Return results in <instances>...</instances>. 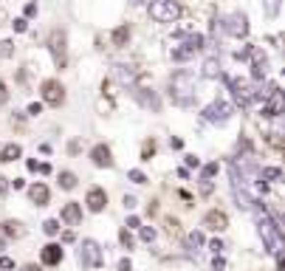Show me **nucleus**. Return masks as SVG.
<instances>
[{
    "mask_svg": "<svg viewBox=\"0 0 285 271\" xmlns=\"http://www.w3.org/2000/svg\"><path fill=\"white\" fill-rule=\"evenodd\" d=\"M170 96H172V102L181 105V108H189L195 102V77L189 71H178V74L170 79Z\"/></svg>",
    "mask_w": 285,
    "mask_h": 271,
    "instance_id": "nucleus-1",
    "label": "nucleus"
},
{
    "mask_svg": "<svg viewBox=\"0 0 285 271\" xmlns=\"http://www.w3.org/2000/svg\"><path fill=\"white\" fill-rule=\"evenodd\" d=\"M257 226H260V237H262V243H265V248L280 260L283 257V232H280V226L274 223L268 215H262Z\"/></svg>",
    "mask_w": 285,
    "mask_h": 271,
    "instance_id": "nucleus-2",
    "label": "nucleus"
},
{
    "mask_svg": "<svg viewBox=\"0 0 285 271\" xmlns=\"http://www.w3.org/2000/svg\"><path fill=\"white\" fill-rule=\"evenodd\" d=\"M150 17L155 23H172L181 17V3L175 0H153L150 3Z\"/></svg>",
    "mask_w": 285,
    "mask_h": 271,
    "instance_id": "nucleus-3",
    "label": "nucleus"
},
{
    "mask_svg": "<svg viewBox=\"0 0 285 271\" xmlns=\"http://www.w3.org/2000/svg\"><path fill=\"white\" fill-rule=\"evenodd\" d=\"M48 51L54 56L57 68L68 65V37H65L62 28H54V31H51V37H48Z\"/></svg>",
    "mask_w": 285,
    "mask_h": 271,
    "instance_id": "nucleus-4",
    "label": "nucleus"
},
{
    "mask_svg": "<svg viewBox=\"0 0 285 271\" xmlns=\"http://www.w3.org/2000/svg\"><path fill=\"white\" fill-rule=\"evenodd\" d=\"M77 257H79V263L85 266V269H99V266L104 263V251L99 248L96 240H82Z\"/></svg>",
    "mask_w": 285,
    "mask_h": 271,
    "instance_id": "nucleus-5",
    "label": "nucleus"
},
{
    "mask_svg": "<svg viewBox=\"0 0 285 271\" xmlns=\"http://www.w3.org/2000/svg\"><path fill=\"white\" fill-rule=\"evenodd\" d=\"M201 48H204V37H201V34H192V37H189V40H186L181 48H172L170 56L181 62V59H189V56H195V51H201Z\"/></svg>",
    "mask_w": 285,
    "mask_h": 271,
    "instance_id": "nucleus-6",
    "label": "nucleus"
},
{
    "mask_svg": "<svg viewBox=\"0 0 285 271\" xmlns=\"http://www.w3.org/2000/svg\"><path fill=\"white\" fill-rule=\"evenodd\" d=\"M43 99L48 105H54V108H59L65 102V88L59 85V79H46L43 82Z\"/></svg>",
    "mask_w": 285,
    "mask_h": 271,
    "instance_id": "nucleus-7",
    "label": "nucleus"
},
{
    "mask_svg": "<svg viewBox=\"0 0 285 271\" xmlns=\"http://www.w3.org/2000/svg\"><path fill=\"white\" fill-rule=\"evenodd\" d=\"M232 37H246L249 34V20H246V14H240V11H234V14H229L226 17V26H223Z\"/></svg>",
    "mask_w": 285,
    "mask_h": 271,
    "instance_id": "nucleus-8",
    "label": "nucleus"
},
{
    "mask_svg": "<svg viewBox=\"0 0 285 271\" xmlns=\"http://www.w3.org/2000/svg\"><path fill=\"white\" fill-rule=\"evenodd\" d=\"M204 116L209 119V122H220V124H223L229 116H232V105H229V102H212V105L204 110Z\"/></svg>",
    "mask_w": 285,
    "mask_h": 271,
    "instance_id": "nucleus-9",
    "label": "nucleus"
},
{
    "mask_svg": "<svg viewBox=\"0 0 285 271\" xmlns=\"http://www.w3.org/2000/svg\"><path fill=\"white\" fill-rule=\"evenodd\" d=\"M280 110H283V96H280V88L277 85H271L268 88V102L262 105V116H280Z\"/></svg>",
    "mask_w": 285,
    "mask_h": 271,
    "instance_id": "nucleus-10",
    "label": "nucleus"
},
{
    "mask_svg": "<svg viewBox=\"0 0 285 271\" xmlns=\"http://www.w3.org/2000/svg\"><path fill=\"white\" fill-rule=\"evenodd\" d=\"M88 209H91V212H102L104 206H107V192L102 190V187H91V190H88Z\"/></svg>",
    "mask_w": 285,
    "mask_h": 271,
    "instance_id": "nucleus-11",
    "label": "nucleus"
},
{
    "mask_svg": "<svg viewBox=\"0 0 285 271\" xmlns=\"http://www.w3.org/2000/svg\"><path fill=\"white\" fill-rule=\"evenodd\" d=\"M232 90H234V99H237L240 108H249L251 102L257 99V93H254L249 85H243V82H232Z\"/></svg>",
    "mask_w": 285,
    "mask_h": 271,
    "instance_id": "nucleus-12",
    "label": "nucleus"
},
{
    "mask_svg": "<svg viewBox=\"0 0 285 271\" xmlns=\"http://www.w3.org/2000/svg\"><path fill=\"white\" fill-rule=\"evenodd\" d=\"M204 226H206V229H212V232H223V229L229 226V217L220 212V209H212V212H206Z\"/></svg>",
    "mask_w": 285,
    "mask_h": 271,
    "instance_id": "nucleus-13",
    "label": "nucleus"
},
{
    "mask_svg": "<svg viewBox=\"0 0 285 271\" xmlns=\"http://www.w3.org/2000/svg\"><path fill=\"white\" fill-rule=\"evenodd\" d=\"M91 161L96 167H113V156H110V147L107 144H96L91 150Z\"/></svg>",
    "mask_w": 285,
    "mask_h": 271,
    "instance_id": "nucleus-14",
    "label": "nucleus"
},
{
    "mask_svg": "<svg viewBox=\"0 0 285 271\" xmlns=\"http://www.w3.org/2000/svg\"><path fill=\"white\" fill-rule=\"evenodd\" d=\"M59 217H62V223H68V226H77L82 220V206L79 203H65V206H62V215H59Z\"/></svg>",
    "mask_w": 285,
    "mask_h": 271,
    "instance_id": "nucleus-15",
    "label": "nucleus"
},
{
    "mask_svg": "<svg viewBox=\"0 0 285 271\" xmlns=\"http://www.w3.org/2000/svg\"><path fill=\"white\" fill-rule=\"evenodd\" d=\"M43 263H46V266H59V263H62V248H59L57 243H48V246L43 248Z\"/></svg>",
    "mask_w": 285,
    "mask_h": 271,
    "instance_id": "nucleus-16",
    "label": "nucleus"
},
{
    "mask_svg": "<svg viewBox=\"0 0 285 271\" xmlns=\"http://www.w3.org/2000/svg\"><path fill=\"white\" fill-rule=\"evenodd\" d=\"M28 195H31V201H34L37 206H46L48 198H51V195H48V187H46V184H34V187L28 190Z\"/></svg>",
    "mask_w": 285,
    "mask_h": 271,
    "instance_id": "nucleus-17",
    "label": "nucleus"
},
{
    "mask_svg": "<svg viewBox=\"0 0 285 271\" xmlns=\"http://www.w3.org/2000/svg\"><path fill=\"white\" fill-rule=\"evenodd\" d=\"M113 45L116 48H125L127 45V40H130V26H119V28H113Z\"/></svg>",
    "mask_w": 285,
    "mask_h": 271,
    "instance_id": "nucleus-18",
    "label": "nucleus"
},
{
    "mask_svg": "<svg viewBox=\"0 0 285 271\" xmlns=\"http://www.w3.org/2000/svg\"><path fill=\"white\" fill-rule=\"evenodd\" d=\"M20 156H23L20 144H6V147H3V153H0V161H3V164H9V161H17Z\"/></svg>",
    "mask_w": 285,
    "mask_h": 271,
    "instance_id": "nucleus-19",
    "label": "nucleus"
},
{
    "mask_svg": "<svg viewBox=\"0 0 285 271\" xmlns=\"http://www.w3.org/2000/svg\"><path fill=\"white\" fill-rule=\"evenodd\" d=\"M254 54V65H251V77L254 79H262L265 77V68H268V62H265V56H260L257 51H251Z\"/></svg>",
    "mask_w": 285,
    "mask_h": 271,
    "instance_id": "nucleus-20",
    "label": "nucleus"
},
{
    "mask_svg": "<svg viewBox=\"0 0 285 271\" xmlns=\"http://www.w3.org/2000/svg\"><path fill=\"white\" fill-rule=\"evenodd\" d=\"M204 77L206 79H215V77H220V62H217L215 56H209L204 62Z\"/></svg>",
    "mask_w": 285,
    "mask_h": 271,
    "instance_id": "nucleus-21",
    "label": "nucleus"
},
{
    "mask_svg": "<svg viewBox=\"0 0 285 271\" xmlns=\"http://www.w3.org/2000/svg\"><path fill=\"white\" fill-rule=\"evenodd\" d=\"M280 6H283V0H262L265 17H277V14H280Z\"/></svg>",
    "mask_w": 285,
    "mask_h": 271,
    "instance_id": "nucleus-22",
    "label": "nucleus"
},
{
    "mask_svg": "<svg viewBox=\"0 0 285 271\" xmlns=\"http://www.w3.org/2000/svg\"><path fill=\"white\" fill-rule=\"evenodd\" d=\"M116 77L122 79L125 85H133V79H136V74H133V71H130L127 65H116Z\"/></svg>",
    "mask_w": 285,
    "mask_h": 271,
    "instance_id": "nucleus-23",
    "label": "nucleus"
},
{
    "mask_svg": "<svg viewBox=\"0 0 285 271\" xmlns=\"http://www.w3.org/2000/svg\"><path fill=\"white\" fill-rule=\"evenodd\" d=\"M59 187H62V190H74V187H77V175L68 172V169H65V172H59Z\"/></svg>",
    "mask_w": 285,
    "mask_h": 271,
    "instance_id": "nucleus-24",
    "label": "nucleus"
},
{
    "mask_svg": "<svg viewBox=\"0 0 285 271\" xmlns=\"http://www.w3.org/2000/svg\"><path fill=\"white\" fill-rule=\"evenodd\" d=\"M3 235L20 237V235H23V229H20V223H14V220H6V223H3Z\"/></svg>",
    "mask_w": 285,
    "mask_h": 271,
    "instance_id": "nucleus-25",
    "label": "nucleus"
},
{
    "mask_svg": "<svg viewBox=\"0 0 285 271\" xmlns=\"http://www.w3.org/2000/svg\"><path fill=\"white\" fill-rule=\"evenodd\" d=\"M12 54H14V43H12V40H0V56L9 59Z\"/></svg>",
    "mask_w": 285,
    "mask_h": 271,
    "instance_id": "nucleus-26",
    "label": "nucleus"
},
{
    "mask_svg": "<svg viewBox=\"0 0 285 271\" xmlns=\"http://www.w3.org/2000/svg\"><path fill=\"white\" fill-rule=\"evenodd\" d=\"M153 156H155V141L150 138V141H144V150H141V161H150Z\"/></svg>",
    "mask_w": 285,
    "mask_h": 271,
    "instance_id": "nucleus-27",
    "label": "nucleus"
},
{
    "mask_svg": "<svg viewBox=\"0 0 285 271\" xmlns=\"http://www.w3.org/2000/svg\"><path fill=\"white\" fill-rule=\"evenodd\" d=\"M280 175H283V172H280V169H277V167H265V169H262V178L274 181V184L280 181Z\"/></svg>",
    "mask_w": 285,
    "mask_h": 271,
    "instance_id": "nucleus-28",
    "label": "nucleus"
},
{
    "mask_svg": "<svg viewBox=\"0 0 285 271\" xmlns=\"http://www.w3.org/2000/svg\"><path fill=\"white\" fill-rule=\"evenodd\" d=\"M186 246H189V248H195V246H204V235H201V232H192V235L186 237Z\"/></svg>",
    "mask_w": 285,
    "mask_h": 271,
    "instance_id": "nucleus-29",
    "label": "nucleus"
},
{
    "mask_svg": "<svg viewBox=\"0 0 285 271\" xmlns=\"http://www.w3.org/2000/svg\"><path fill=\"white\" fill-rule=\"evenodd\" d=\"M43 229H46V235H57V232H59V220H54V217H51V220H46V223H43Z\"/></svg>",
    "mask_w": 285,
    "mask_h": 271,
    "instance_id": "nucleus-30",
    "label": "nucleus"
},
{
    "mask_svg": "<svg viewBox=\"0 0 285 271\" xmlns=\"http://www.w3.org/2000/svg\"><path fill=\"white\" fill-rule=\"evenodd\" d=\"M217 169H220V167H217V161H212V164H206V167H204V181H209L212 175H217Z\"/></svg>",
    "mask_w": 285,
    "mask_h": 271,
    "instance_id": "nucleus-31",
    "label": "nucleus"
},
{
    "mask_svg": "<svg viewBox=\"0 0 285 271\" xmlns=\"http://www.w3.org/2000/svg\"><path fill=\"white\" fill-rule=\"evenodd\" d=\"M119 240H122V246H125V248L133 246V235H130L127 229H122V232H119Z\"/></svg>",
    "mask_w": 285,
    "mask_h": 271,
    "instance_id": "nucleus-32",
    "label": "nucleus"
},
{
    "mask_svg": "<svg viewBox=\"0 0 285 271\" xmlns=\"http://www.w3.org/2000/svg\"><path fill=\"white\" fill-rule=\"evenodd\" d=\"M130 181H133V184H144V181H147V175H144L141 169H133V172H130Z\"/></svg>",
    "mask_w": 285,
    "mask_h": 271,
    "instance_id": "nucleus-33",
    "label": "nucleus"
},
{
    "mask_svg": "<svg viewBox=\"0 0 285 271\" xmlns=\"http://www.w3.org/2000/svg\"><path fill=\"white\" fill-rule=\"evenodd\" d=\"M178 220H172V217H167V232H170V235H178V232H181V229H178Z\"/></svg>",
    "mask_w": 285,
    "mask_h": 271,
    "instance_id": "nucleus-34",
    "label": "nucleus"
},
{
    "mask_svg": "<svg viewBox=\"0 0 285 271\" xmlns=\"http://www.w3.org/2000/svg\"><path fill=\"white\" fill-rule=\"evenodd\" d=\"M40 113H43V105L40 102H31L28 105V116H40Z\"/></svg>",
    "mask_w": 285,
    "mask_h": 271,
    "instance_id": "nucleus-35",
    "label": "nucleus"
},
{
    "mask_svg": "<svg viewBox=\"0 0 285 271\" xmlns=\"http://www.w3.org/2000/svg\"><path fill=\"white\" fill-rule=\"evenodd\" d=\"M141 240L153 243V240H155V232H153V229H141Z\"/></svg>",
    "mask_w": 285,
    "mask_h": 271,
    "instance_id": "nucleus-36",
    "label": "nucleus"
},
{
    "mask_svg": "<svg viewBox=\"0 0 285 271\" xmlns=\"http://www.w3.org/2000/svg\"><path fill=\"white\" fill-rule=\"evenodd\" d=\"M0 269H14V260L12 257H0Z\"/></svg>",
    "mask_w": 285,
    "mask_h": 271,
    "instance_id": "nucleus-37",
    "label": "nucleus"
},
{
    "mask_svg": "<svg viewBox=\"0 0 285 271\" xmlns=\"http://www.w3.org/2000/svg\"><path fill=\"white\" fill-rule=\"evenodd\" d=\"M37 14V3H26V17H34Z\"/></svg>",
    "mask_w": 285,
    "mask_h": 271,
    "instance_id": "nucleus-38",
    "label": "nucleus"
},
{
    "mask_svg": "<svg viewBox=\"0 0 285 271\" xmlns=\"http://www.w3.org/2000/svg\"><path fill=\"white\" fill-rule=\"evenodd\" d=\"M6 99H9V90H6L3 82H0V105H6Z\"/></svg>",
    "mask_w": 285,
    "mask_h": 271,
    "instance_id": "nucleus-39",
    "label": "nucleus"
},
{
    "mask_svg": "<svg viewBox=\"0 0 285 271\" xmlns=\"http://www.w3.org/2000/svg\"><path fill=\"white\" fill-rule=\"evenodd\" d=\"M12 26H14V31H26V20H23V17H20V20H14Z\"/></svg>",
    "mask_w": 285,
    "mask_h": 271,
    "instance_id": "nucleus-40",
    "label": "nucleus"
},
{
    "mask_svg": "<svg viewBox=\"0 0 285 271\" xmlns=\"http://www.w3.org/2000/svg\"><path fill=\"white\" fill-rule=\"evenodd\" d=\"M6 190H9V178L0 175V195H6Z\"/></svg>",
    "mask_w": 285,
    "mask_h": 271,
    "instance_id": "nucleus-41",
    "label": "nucleus"
},
{
    "mask_svg": "<svg viewBox=\"0 0 285 271\" xmlns=\"http://www.w3.org/2000/svg\"><path fill=\"white\" fill-rule=\"evenodd\" d=\"M125 206L127 209H133V206H136V198H133V195H125Z\"/></svg>",
    "mask_w": 285,
    "mask_h": 271,
    "instance_id": "nucleus-42",
    "label": "nucleus"
},
{
    "mask_svg": "<svg viewBox=\"0 0 285 271\" xmlns=\"http://www.w3.org/2000/svg\"><path fill=\"white\" fill-rule=\"evenodd\" d=\"M201 192H204V195H209V192H212V181H204V184H201Z\"/></svg>",
    "mask_w": 285,
    "mask_h": 271,
    "instance_id": "nucleus-43",
    "label": "nucleus"
},
{
    "mask_svg": "<svg viewBox=\"0 0 285 271\" xmlns=\"http://www.w3.org/2000/svg\"><path fill=\"white\" fill-rule=\"evenodd\" d=\"M119 271H130V260H122L119 263Z\"/></svg>",
    "mask_w": 285,
    "mask_h": 271,
    "instance_id": "nucleus-44",
    "label": "nucleus"
},
{
    "mask_svg": "<svg viewBox=\"0 0 285 271\" xmlns=\"http://www.w3.org/2000/svg\"><path fill=\"white\" fill-rule=\"evenodd\" d=\"M20 271H43V269H40V266H23Z\"/></svg>",
    "mask_w": 285,
    "mask_h": 271,
    "instance_id": "nucleus-45",
    "label": "nucleus"
},
{
    "mask_svg": "<svg viewBox=\"0 0 285 271\" xmlns=\"http://www.w3.org/2000/svg\"><path fill=\"white\" fill-rule=\"evenodd\" d=\"M3 20H6V11L0 9V23H3Z\"/></svg>",
    "mask_w": 285,
    "mask_h": 271,
    "instance_id": "nucleus-46",
    "label": "nucleus"
}]
</instances>
